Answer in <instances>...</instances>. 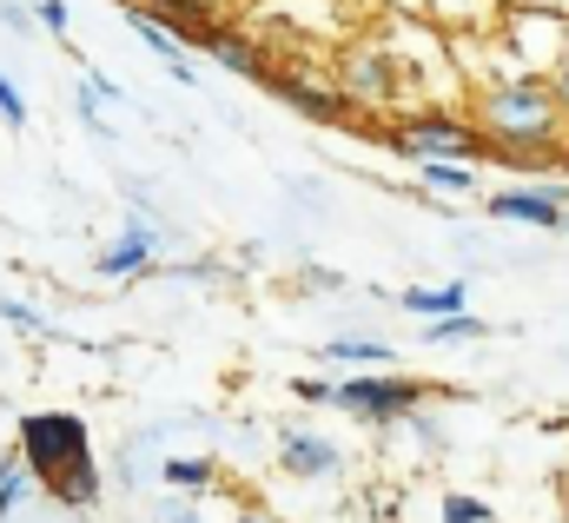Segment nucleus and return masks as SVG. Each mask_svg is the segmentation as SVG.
Here are the masks:
<instances>
[{
    "mask_svg": "<svg viewBox=\"0 0 569 523\" xmlns=\"http://www.w3.org/2000/svg\"><path fill=\"white\" fill-rule=\"evenodd\" d=\"M20 457H27V471H33L60 504H93L100 477H93V444H87V424H80V417H67V411L27 417V424H20Z\"/></svg>",
    "mask_w": 569,
    "mask_h": 523,
    "instance_id": "f257e3e1",
    "label": "nucleus"
},
{
    "mask_svg": "<svg viewBox=\"0 0 569 523\" xmlns=\"http://www.w3.org/2000/svg\"><path fill=\"white\" fill-rule=\"evenodd\" d=\"M483 127L497 132L503 146H550V132H557V100H550V87H537V80H510V87H497V93L483 100Z\"/></svg>",
    "mask_w": 569,
    "mask_h": 523,
    "instance_id": "f03ea898",
    "label": "nucleus"
},
{
    "mask_svg": "<svg viewBox=\"0 0 569 523\" xmlns=\"http://www.w3.org/2000/svg\"><path fill=\"white\" fill-rule=\"evenodd\" d=\"M425 385L411 378H351V385H331V404L345 411H365V417H411Z\"/></svg>",
    "mask_w": 569,
    "mask_h": 523,
    "instance_id": "7ed1b4c3",
    "label": "nucleus"
},
{
    "mask_svg": "<svg viewBox=\"0 0 569 523\" xmlns=\"http://www.w3.org/2000/svg\"><path fill=\"white\" fill-rule=\"evenodd\" d=\"M490 213L497 219H523V226H563L569 233V193H537V186H517V193H490Z\"/></svg>",
    "mask_w": 569,
    "mask_h": 523,
    "instance_id": "20e7f679",
    "label": "nucleus"
},
{
    "mask_svg": "<svg viewBox=\"0 0 569 523\" xmlns=\"http://www.w3.org/2000/svg\"><path fill=\"white\" fill-rule=\"evenodd\" d=\"M398 146L405 152H425V159H470L477 152V139H470V127H457V120H411V127L398 132Z\"/></svg>",
    "mask_w": 569,
    "mask_h": 523,
    "instance_id": "39448f33",
    "label": "nucleus"
},
{
    "mask_svg": "<svg viewBox=\"0 0 569 523\" xmlns=\"http://www.w3.org/2000/svg\"><path fill=\"white\" fill-rule=\"evenodd\" d=\"M345 93H358V100H391V93H398L391 60H385V53H351V60H345Z\"/></svg>",
    "mask_w": 569,
    "mask_h": 523,
    "instance_id": "423d86ee",
    "label": "nucleus"
},
{
    "mask_svg": "<svg viewBox=\"0 0 569 523\" xmlns=\"http://www.w3.org/2000/svg\"><path fill=\"white\" fill-rule=\"evenodd\" d=\"M140 7L159 20V27H179L186 47H212V27H206V13H199L192 0H140Z\"/></svg>",
    "mask_w": 569,
    "mask_h": 523,
    "instance_id": "0eeeda50",
    "label": "nucleus"
},
{
    "mask_svg": "<svg viewBox=\"0 0 569 523\" xmlns=\"http://www.w3.org/2000/svg\"><path fill=\"white\" fill-rule=\"evenodd\" d=\"M284 464H291L298 477H325V471H338V451H331L325 437H305V431H284Z\"/></svg>",
    "mask_w": 569,
    "mask_h": 523,
    "instance_id": "6e6552de",
    "label": "nucleus"
},
{
    "mask_svg": "<svg viewBox=\"0 0 569 523\" xmlns=\"http://www.w3.org/2000/svg\"><path fill=\"white\" fill-rule=\"evenodd\" d=\"M146 259H152V226H133L120 246H107V253H100V272H107V278H120V272H140Z\"/></svg>",
    "mask_w": 569,
    "mask_h": 523,
    "instance_id": "1a4fd4ad",
    "label": "nucleus"
},
{
    "mask_svg": "<svg viewBox=\"0 0 569 523\" xmlns=\"http://www.w3.org/2000/svg\"><path fill=\"white\" fill-rule=\"evenodd\" d=\"M405 312H425V318H443V312H463V278H450V285H437V292H405Z\"/></svg>",
    "mask_w": 569,
    "mask_h": 523,
    "instance_id": "9d476101",
    "label": "nucleus"
},
{
    "mask_svg": "<svg viewBox=\"0 0 569 523\" xmlns=\"http://www.w3.org/2000/svg\"><path fill=\"white\" fill-rule=\"evenodd\" d=\"M425 186H437V193H477V172H463L457 159H425Z\"/></svg>",
    "mask_w": 569,
    "mask_h": 523,
    "instance_id": "9b49d317",
    "label": "nucleus"
},
{
    "mask_svg": "<svg viewBox=\"0 0 569 523\" xmlns=\"http://www.w3.org/2000/svg\"><path fill=\"white\" fill-rule=\"evenodd\" d=\"M284 100H291V107H305V114H318V120H338V100H331V93H318V87H305V80H284Z\"/></svg>",
    "mask_w": 569,
    "mask_h": 523,
    "instance_id": "f8f14e48",
    "label": "nucleus"
},
{
    "mask_svg": "<svg viewBox=\"0 0 569 523\" xmlns=\"http://www.w3.org/2000/svg\"><path fill=\"white\" fill-rule=\"evenodd\" d=\"M477 332H490V325H483V318H470V312H443V318L430 325V338H437V345H457V338H477Z\"/></svg>",
    "mask_w": 569,
    "mask_h": 523,
    "instance_id": "ddd939ff",
    "label": "nucleus"
},
{
    "mask_svg": "<svg viewBox=\"0 0 569 523\" xmlns=\"http://www.w3.org/2000/svg\"><path fill=\"white\" fill-rule=\"evenodd\" d=\"M331 358H345V365H385V345H371V338H338V345H325Z\"/></svg>",
    "mask_w": 569,
    "mask_h": 523,
    "instance_id": "4468645a",
    "label": "nucleus"
},
{
    "mask_svg": "<svg viewBox=\"0 0 569 523\" xmlns=\"http://www.w3.org/2000/svg\"><path fill=\"white\" fill-rule=\"evenodd\" d=\"M212 53L232 67V73H259V60H252V47H239V40H212Z\"/></svg>",
    "mask_w": 569,
    "mask_h": 523,
    "instance_id": "2eb2a0df",
    "label": "nucleus"
},
{
    "mask_svg": "<svg viewBox=\"0 0 569 523\" xmlns=\"http://www.w3.org/2000/svg\"><path fill=\"white\" fill-rule=\"evenodd\" d=\"M212 477V464H199V457H172L166 464V484H206Z\"/></svg>",
    "mask_w": 569,
    "mask_h": 523,
    "instance_id": "dca6fc26",
    "label": "nucleus"
},
{
    "mask_svg": "<svg viewBox=\"0 0 569 523\" xmlns=\"http://www.w3.org/2000/svg\"><path fill=\"white\" fill-rule=\"evenodd\" d=\"M27 477H33L27 464H7V471H0V517H7L13 504H20V484H27Z\"/></svg>",
    "mask_w": 569,
    "mask_h": 523,
    "instance_id": "f3484780",
    "label": "nucleus"
},
{
    "mask_svg": "<svg viewBox=\"0 0 569 523\" xmlns=\"http://www.w3.org/2000/svg\"><path fill=\"white\" fill-rule=\"evenodd\" d=\"M443 523H490V511L477 497H443Z\"/></svg>",
    "mask_w": 569,
    "mask_h": 523,
    "instance_id": "a211bd4d",
    "label": "nucleus"
},
{
    "mask_svg": "<svg viewBox=\"0 0 569 523\" xmlns=\"http://www.w3.org/2000/svg\"><path fill=\"white\" fill-rule=\"evenodd\" d=\"M0 120H7V127H27V100L13 93V80H7V73H0Z\"/></svg>",
    "mask_w": 569,
    "mask_h": 523,
    "instance_id": "6ab92c4d",
    "label": "nucleus"
},
{
    "mask_svg": "<svg viewBox=\"0 0 569 523\" xmlns=\"http://www.w3.org/2000/svg\"><path fill=\"white\" fill-rule=\"evenodd\" d=\"M33 13H40V20H47V33H67V0H40V7H33Z\"/></svg>",
    "mask_w": 569,
    "mask_h": 523,
    "instance_id": "aec40b11",
    "label": "nucleus"
},
{
    "mask_svg": "<svg viewBox=\"0 0 569 523\" xmlns=\"http://www.w3.org/2000/svg\"><path fill=\"white\" fill-rule=\"evenodd\" d=\"M291 392L305 397V404H331V385H311V378H305V385H291Z\"/></svg>",
    "mask_w": 569,
    "mask_h": 523,
    "instance_id": "412c9836",
    "label": "nucleus"
},
{
    "mask_svg": "<svg viewBox=\"0 0 569 523\" xmlns=\"http://www.w3.org/2000/svg\"><path fill=\"white\" fill-rule=\"evenodd\" d=\"M557 93H563V107H569V67H563V73H557Z\"/></svg>",
    "mask_w": 569,
    "mask_h": 523,
    "instance_id": "4be33fe9",
    "label": "nucleus"
},
{
    "mask_svg": "<svg viewBox=\"0 0 569 523\" xmlns=\"http://www.w3.org/2000/svg\"><path fill=\"white\" fill-rule=\"evenodd\" d=\"M246 523H259V517H246Z\"/></svg>",
    "mask_w": 569,
    "mask_h": 523,
    "instance_id": "5701e85b",
    "label": "nucleus"
}]
</instances>
